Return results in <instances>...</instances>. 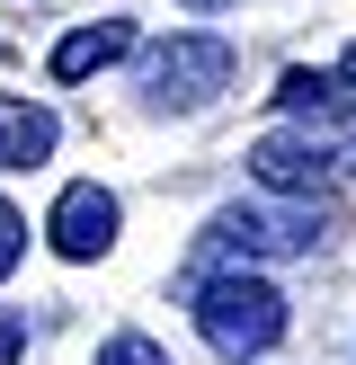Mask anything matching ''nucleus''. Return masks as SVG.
Segmentation results:
<instances>
[{
	"mask_svg": "<svg viewBox=\"0 0 356 365\" xmlns=\"http://www.w3.org/2000/svg\"><path fill=\"white\" fill-rule=\"evenodd\" d=\"M187 312H196V330H205V348L223 365H249V356H267L285 339V294L258 267H205Z\"/></svg>",
	"mask_w": 356,
	"mask_h": 365,
	"instance_id": "obj_1",
	"label": "nucleus"
},
{
	"mask_svg": "<svg viewBox=\"0 0 356 365\" xmlns=\"http://www.w3.org/2000/svg\"><path fill=\"white\" fill-rule=\"evenodd\" d=\"M330 241V205L320 196H285V205H223L205 223V267H258V259H312Z\"/></svg>",
	"mask_w": 356,
	"mask_h": 365,
	"instance_id": "obj_2",
	"label": "nucleus"
},
{
	"mask_svg": "<svg viewBox=\"0 0 356 365\" xmlns=\"http://www.w3.org/2000/svg\"><path fill=\"white\" fill-rule=\"evenodd\" d=\"M231 71H241V63H231L223 36H160V45L142 53L134 81H142V98H152V107L196 116V107H214V98L231 89Z\"/></svg>",
	"mask_w": 356,
	"mask_h": 365,
	"instance_id": "obj_3",
	"label": "nucleus"
},
{
	"mask_svg": "<svg viewBox=\"0 0 356 365\" xmlns=\"http://www.w3.org/2000/svg\"><path fill=\"white\" fill-rule=\"evenodd\" d=\"M249 178L267 196H330L338 187V152L320 125H285V134H258L249 143Z\"/></svg>",
	"mask_w": 356,
	"mask_h": 365,
	"instance_id": "obj_4",
	"label": "nucleus"
},
{
	"mask_svg": "<svg viewBox=\"0 0 356 365\" xmlns=\"http://www.w3.org/2000/svg\"><path fill=\"white\" fill-rule=\"evenodd\" d=\"M53 250H63V259H107V250H116V196L98 187V178H80V187H63L53 196Z\"/></svg>",
	"mask_w": 356,
	"mask_h": 365,
	"instance_id": "obj_5",
	"label": "nucleus"
},
{
	"mask_svg": "<svg viewBox=\"0 0 356 365\" xmlns=\"http://www.w3.org/2000/svg\"><path fill=\"white\" fill-rule=\"evenodd\" d=\"M53 143H63L53 107L9 98V89H0V170H36V160H53Z\"/></svg>",
	"mask_w": 356,
	"mask_h": 365,
	"instance_id": "obj_6",
	"label": "nucleus"
},
{
	"mask_svg": "<svg viewBox=\"0 0 356 365\" xmlns=\"http://www.w3.org/2000/svg\"><path fill=\"white\" fill-rule=\"evenodd\" d=\"M125 53H134V27H125V18H98V27H71L63 45H53V81H89V71L125 63Z\"/></svg>",
	"mask_w": 356,
	"mask_h": 365,
	"instance_id": "obj_7",
	"label": "nucleus"
},
{
	"mask_svg": "<svg viewBox=\"0 0 356 365\" xmlns=\"http://www.w3.org/2000/svg\"><path fill=\"white\" fill-rule=\"evenodd\" d=\"M98 365H169V356H160V348H152L142 330H116V339L98 348Z\"/></svg>",
	"mask_w": 356,
	"mask_h": 365,
	"instance_id": "obj_8",
	"label": "nucleus"
},
{
	"mask_svg": "<svg viewBox=\"0 0 356 365\" xmlns=\"http://www.w3.org/2000/svg\"><path fill=\"white\" fill-rule=\"evenodd\" d=\"M18 259H27V223H18V214L9 205H0V277H9V267Z\"/></svg>",
	"mask_w": 356,
	"mask_h": 365,
	"instance_id": "obj_9",
	"label": "nucleus"
},
{
	"mask_svg": "<svg viewBox=\"0 0 356 365\" xmlns=\"http://www.w3.org/2000/svg\"><path fill=\"white\" fill-rule=\"evenodd\" d=\"M18 356H27V321L0 312V365H18Z\"/></svg>",
	"mask_w": 356,
	"mask_h": 365,
	"instance_id": "obj_10",
	"label": "nucleus"
},
{
	"mask_svg": "<svg viewBox=\"0 0 356 365\" xmlns=\"http://www.w3.org/2000/svg\"><path fill=\"white\" fill-rule=\"evenodd\" d=\"M338 81H347V98H356V45H347V53H338Z\"/></svg>",
	"mask_w": 356,
	"mask_h": 365,
	"instance_id": "obj_11",
	"label": "nucleus"
},
{
	"mask_svg": "<svg viewBox=\"0 0 356 365\" xmlns=\"http://www.w3.org/2000/svg\"><path fill=\"white\" fill-rule=\"evenodd\" d=\"M187 9H223V0H187Z\"/></svg>",
	"mask_w": 356,
	"mask_h": 365,
	"instance_id": "obj_12",
	"label": "nucleus"
}]
</instances>
